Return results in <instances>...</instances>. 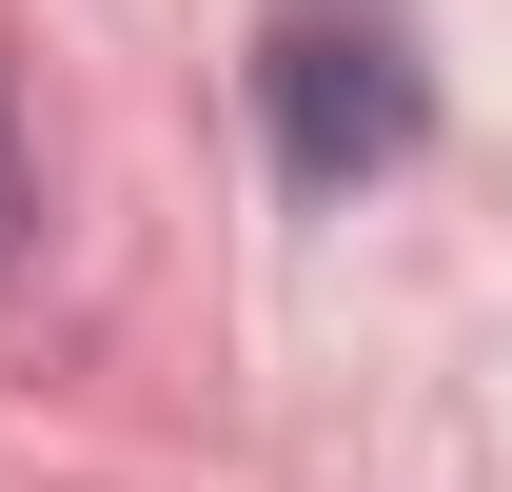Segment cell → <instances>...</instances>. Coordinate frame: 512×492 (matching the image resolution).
<instances>
[{"mask_svg": "<svg viewBox=\"0 0 512 492\" xmlns=\"http://www.w3.org/2000/svg\"><path fill=\"white\" fill-rule=\"evenodd\" d=\"M0 237H20V138H0Z\"/></svg>", "mask_w": 512, "mask_h": 492, "instance_id": "obj_2", "label": "cell"}, {"mask_svg": "<svg viewBox=\"0 0 512 492\" xmlns=\"http://www.w3.org/2000/svg\"><path fill=\"white\" fill-rule=\"evenodd\" d=\"M256 138H276V178H296V197H355V178H394V158L434 138L414 20H394V0H296V20L256 40Z\"/></svg>", "mask_w": 512, "mask_h": 492, "instance_id": "obj_1", "label": "cell"}]
</instances>
